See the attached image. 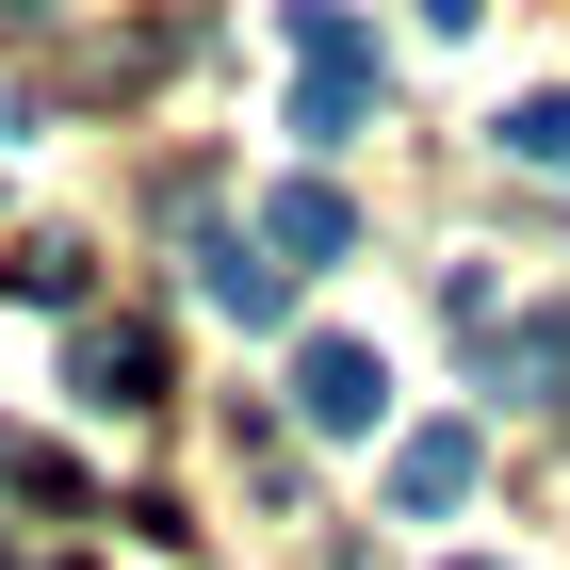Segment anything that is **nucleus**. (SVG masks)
Segmentation results:
<instances>
[{
  "label": "nucleus",
  "mask_w": 570,
  "mask_h": 570,
  "mask_svg": "<svg viewBox=\"0 0 570 570\" xmlns=\"http://www.w3.org/2000/svg\"><path fill=\"white\" fill-rule=\"evenodd\" d=\"M538 375H570V326L538 309V326H489V392H538Z\"/></svg>",
  "instance_id": "7"
},
{
  "label": "nucleus",
  "mask_w": 570,
  "mask_h": 570,
  "mask_svg": "<svg viewBox=\"0 0 570 570\" xmlns=\"http://www.w3.org/2000/svg\"><path fill=\"white\" fill-rule=\"evenodd\" d=\"M196 294H213L228 326H277V309H294V277H277L262 245H245V228H213V245H196Z\"/></svg>",
  "instance_id": "5"
},
{
  "label": "nucleus",
  "mask_w": 570,
  "mask_h": 570,
  "mask_svg": "<svg viewBox=\"0 0 570 570\" xmlns=\"http://www.w3.org/2000/svg\"><path fill=\"white\" fill-rule=\"evenodd\" d=\"M294 407H309L326 440H375V407H392V375H375V343H309V358H294Z\"/></svg>",
  "instance_id": "2"
},
{
  "label": "nucleus",
  "mask_w": 570,
  "mask_h": 570,
  "mask_svg": "<svg viewBox=\"0 0 570 570\" xmlns=\"http://www.w3.org/2000/svg\"><path fill=\"white\" fill-rule=\"evenodd\" d=\"M358 115H375V33H358L343 0H309V17H294V131L343 147Z\"/></svg>",
  "instance_id": "1"
},
{
  "label": "nucleus",
  "mask_w": 570,
  "mask_h": 570,
  "mask_svg": "<svg viewBox=\"0 0 570 570\" xmlns=\"http://www.w3.org/2000/svg\"><path fill=\"white\" fill-rule=\"evenodd\" d=\"M505 164H570V98H522L505 115Z\"/></svg>",
  "instance_id": "8"
},
{
  "label": "nucleus",
  "mask_w": 570,
  "mask_h": 570,
  "mask_svg": "<svg viewBox=\"0 0 570 570\" xmlns=\"http://www.w3.org/2000/svg\"><path fill=\"white\" fill-rule=\"evenodd\" d=\"M456 570H489V554H456Z\"/></svg>",
  "instance_id": "9"
},
{
  "label": "nucleus",
  "mask_w": 570,
  "mask_h": 570,
  "mask_svg": "<svg viewBox=\"0 0 570 570\" xmlns=\"http://www.w3.org/2000/svg\"><path fill=\"white\" fill-rule=\"evenodd\" d=\"M343 245H358L343 179H277V196H262V262H277V277H294V262H343Z\"/></svg>",
  "instance_id": "3"
},
{
  "label": "nucleus",
  "mask_w": 570,
  "mask_h": 570,
  "mask_svg": "<svg viewBox=\"0 0 570 570\" xmlns=\"http://www.w3.org/2000/svg\"><path fill=\"white\" fill-rule=\"evenodd\" d=\"M392 505H407V522L473 505V424H407V440H392Z\"/></svg>",
  "instance_id": "4"
},
{
  "label": "nucleus",
  "mask_w": 570,
  "mask_h": 570,
  "mask_svg": "<svg viewBox=\"0 0 570 570\" xmlns=\"http://www.w3.org/2000/svg\"><path fill=\"white\" fill-rule=\"evenodd\" d=\"M82 392L98 407H164V343H147V326H98V343H82Z\"/></svg>",
  "instance_id": "6"
}]
</instances>
